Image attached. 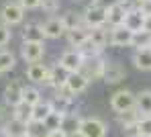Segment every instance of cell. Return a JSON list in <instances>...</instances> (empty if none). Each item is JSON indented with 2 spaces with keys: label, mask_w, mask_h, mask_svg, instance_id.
I'll use <instances>...</instances> for the list:
<instances>
[{
  "label": "cell",
  "mask_w": 151,
  "mask_h": 137,
  "mask_svg": "<svg viewBox=\"0 0 151 137\" xmlns=\"http://www.w3.org/2000/svg\"><path fill=\"white\" fill-rule=\"evenodd\" d=\"M106 19H108V10L102 8L98 4H90L84 12H82V21L88 29L94 27H106Z\"/></svg>",
  "instance_id": "obj_1"
},
{
  "label": "cell",
  "mask_w": 151,
  "mask_h": 137,
  "mask_svg": "<svg viewBox=\"0 0 151 137\" xmlns=\"http://www.w3.org/2000/svg\"><path fill=\"white\" fill-rule=\"evenodd\" d=\"M104 63H106V59H104L102 55H98V57H88V59H84V63H82V68H80L78 72H82V74L86 76V80H88V82L102 80Z\"/></svg>",
  "instance_id": "obj_2"
},
{
  "label": "cell",
  "mask_w": 151,
  "mask_h": 137,
  "mask_svg": "<svg viewBox=\"0 0 151 137\" xmlns=\"http://www.w3.org/2000/svg\"><path fill=\"white\" fill-rule=\"evenodd\" d=\"M106 123L96 119V117H88V119H82V125H80V131L78 137H106Z\"/></svg>",
  "instance_id": "obj_3"
},
{
  "label": "cell",
  "mask_w": 151,
  "mask_h": 137,
  "mask_svg": "<svg viewBox=\"0 0 151 137\" xmlns=\"http://www.w3.org/2000/svg\"><path fill=\"white\" fill-rule=\"evenodd\" d=\"M125 78H127L125 66H123L121 61H116V59H110V61L106 59L104 72H102V80L106 84H110V86H114V84H121Z\"/></svg>",
  "instance_id": "obj_4"
},
{
  "label": "cell",
  "mask_w": 151,
  "mask_h": 137,
  "mask_svg": "<svg viewBox=\"0 0 151 137\" xmlns=\"http://www.w3.org/2000/svg\"><path fill=\"white\" fill-rule=\"evenodd\" d=\"M133 107H135V92H131L127 88L116 90L110 96V109L114 110V112H125V110L133 109Z\"/></svg>",
  "instance_id": "obj_5"
},
{
  "label": "cell",
  "mask_w": 151,
  "mask_h": 137,
  "mask_svg": "<svg viewBox=\"0 0 151 137\" xmlns=\"http://www.w3.org/2000/svg\"><path fill=\"white\" fill-rule=\"evenodd\" d=\"M0 19H2V23L8 25V27L19 25V23H23V19H25V8H23L19 2H6V4L2 6V10H0Z\"/></svg>",
  "instance_id": "obj_6"
},
{
  "label": "cell",
  "mask_w": 151,
  "mask_h": 137,
  "mask_svg": "<svg viewBox=\"0 0 151 137\" xmlns=\"http://www.w3.org/2000/svg\"><path fill=\"white\" fill-rule=\"evenodd\" d=\"M21 55H23V59H25L27 63L41 61L43 55H45V43L43 41H23Z\"/></svg>",
  "instance_id": "obj_7"
},
{
  "label": "cell",
  "mask_w": 151,
  "mask_h": 137,
  "mask_svg": "<svg viewBox=\"0 0 151 137\" xmlns=\"http://www.w3.org/2000/svg\"><path fill=\"white\" fill-rule=\"evenodd\" d=\"M133 41V31H129L125 25L108 29V45L112 47H131Z\"/></svg>",
  "instance_id": "obj_8"
},
{
  "label": "cell",
  "mask_w": 151,
  "mask_h": 137,
  "mask_svg": "<svg viewBox=\"0 0 151 137\" xmlns=\"http://www.w3.org/2000/svg\"><path fill=\"white\" fill-rule=\"evenodd\" d=\"M41 27H43V33H45L47 39H59V37H63L65 31H68L61 17H49Z\"/></svg>",
  "instance_id": "obj_9"
},
{
  "label": "cell",
  "mask_w": 151,
  "mask_h": 137,
  "mask_svg": "<svg viewBox=\"0 0 151 137\" xmlns=\"http://www.w3.org/2000/svg\"><path fill=\"white\" fill-rule=\"evenodd\" d=\"M57 63H61L68 72H78L82 68V63H84V55L80 53L78 49H65L63 53L59 55Z\"/></svg>",
  "instance_id": "obj_10"
},
{
  "label": "cell",
  "mask_w": 151,
  "mask_h": 137,
  "mask_svg": "<svg viewBox=\"0 0 151 137\" xmlns=\"http://www.w3.org/2000/svg\"><path fill=\"white\" fill-rule=\"evenodd\" d=\"M23 90H25V86L19 82V80L8 82L6 88H4V102L8 107H17L19 102H23Z\"/></svg>",
  "instance_id": "obj_11"
},
{
  "label": "cell",
  "mask_w": 151,
  "mask_h": 137,
  "mask_svg": "<svg viewBox=\"0 0 151 137\" xmlns=\"http://www.w3.org/2000/svg\"><path fill=\"white\" fill-rule=\"evenodd\" d=\"M80 125H82V117H80V115H76V112H65L59 131H63L65 137H74V135H78V131H80Z\"/></svg>",
  "instance_id": "obj_12"
},
{
  "label": "cell",
  "mask_w": 151,
  "mask_h": 137,
  "mask_svg": "<svg viewBox=\"0 0 151 137\" xmlns=\"http://www.w3.org/2000/svg\"><path fill=\"white\" fill-rule=\"evenodd\" d=\"M68 76H70V72L61 66V63H55L53 68H49V76H47V86L51 88H59V86H63V84L68 82Z\"/></svg>",
  "instance_id": "obj_13"
},
{
  "label": "cell",
  "mask_w": 151,
  "mask_h": 137,
  "mask_svg": "<svg viewBox=\"0 0 151 137\" xmlns=\"http://www.w3.org/2000/svg\"><path fill=\"white\" fill-rule=\"evenodd\" d=\"M47 76H49V68H47L45 63H39V61L29 63V68H27V78H29L31 82L45 84L47 82Z\"/></svg>",
  "instance_id": "obj_14"
},
{
  "label": "cell",
  "mask_w": 151,
  "mask_h": 137,
  "mask_svg": "<svg viewBox=\"0 0 151 137\" xmlns=\"http://www.w3.org/2000/svg\"><path fill=\"white\" fill-rule=\"evenodd\" d=\"M133 66L141 72H151V47H141L133 51Z\"/></svg>",
  "instance_id": "obj_15"
},
{
  "label": "cell",
  "mask_w": 151,
  "mask_h": 137,
  "mask_svg": "<svg viewBox=\"0 0 151 137\" xmlns=\"http://www.w3.org/2000/svg\"><path fill=\"white\" fill-rule=\"evenodd\" d=\"M143 21H145V14L139 10V8H133V10H127L125 14V25L129 31L137 33V31H143Z\"/></svg>",
  "instance_id": "obj_16"
},
{
  "label": "cell",
  "mask_w": 151,
  "mask_h": 137,
  "mask_svg": "<svg viewBox=\"0 0 151 137\" xmlns=\"http://www.w3.org/2000/svg\"><path fill=\"white\" fill-rule=\"evenodd\" d=\"M88 80H86V76L82 74V72H70V76H68V82L65 86L74 92L76 96L78 94H82V92H86V88H88Z\"/></svg>",
  "instance_id": "obj_17"
},
{
  "label": "cell",
  "mask_w": 151,
  "mask_h": 137,
  "mask_svg": "<svg viewBox=\"0 0 151 137\" xmlns=\"http://www.w3.org/2000/svg\"><path fill=\"white\" fill-rule=\"evenodd\" d=\"M88 31L90 29L88 27H74V29H68L65 31V39H68V43H70V47H74V49H78L86 39H88Z\"/></svg>",
  "instance_id": "obj_18"
},
{
  "label": "cell",
  "mask_w": 151,
  "mask_h": 137,
  "mask_svg": "<svg viewBox=\"0 0 151 137\" xmlns=\"http://www.w3.org/2000/svg\"><path fill=\"white\" fill-rule=\"evenodd\" d=\"M4 135L6 137H29V133H27V123L14 119V117L8 119L4 123Z\"/></svg>",
  "instance_id": "obj_19"
},
{
  "label": "cell",
  "mask_w": 151,
  "mask_h": 137,
  "mask_svg": "<svg viewBox=\"0 0 151 137\" xmlns=\"http://www.w3.org/2000/svg\"><path fill=\"white\" fill-rule=\"evenodd\" d=\"M135 109L141 117L151 115V90H141L139 94H135Z\"/></svg>",
  "instance_id": "obj_20"
},
{
  "label": "cell",
  "mask_w": 151,
  "mask_h": 137,
  "mask_svg": "<svg viewBox=\"0 0 151 137\" xmlns=\"http://www.w3.org/2000/svg\"><path fill=\"white\" fill-rule=\"evenodd\" d=\"M125 6L119 2V4H114L112 8H108V19H106V25H110V27H121L123 23H125Z\"/></svg>",
  "instance_id": "obj_21"
},
{
  "label": "cell",
  "mask_w": 151,
  "mask_h": 137,
  "mask_svg": "<svg viewBox=\"0 0 151 137\" xmlns=\"http://www.w3.org/2000/svg\"><path fill=\"white\" fill-rule=\"evenodd\" d=\"M45 33L39 23H29L23 31V41H45Z\"/></svg>",
  "instance_id": "obj_22"
},
{
  "label": "cell",
  "mask_w": 151,
  "mask_h": 137,
  "mask_svg": "<svg viewBox=\"0 0 151 137\" xmlns=\"http://www.w3.org/2000/svg\"><path fill=\"white\" fill-rule=\"evenodd\" d=\"M78 51L84 55V59H88V57H98V55H102V51H104V49H102V47H98V45H96V43L88 37V39H86V41L78 47Z\"/></svg>",
  "instance_id": "obj_23"
},
{
  "label": "cell",
  "mask_w": 151,
  "mask_h": 137,
  "mask_svg": "<svg viewBox=\"0 0 151 137\" xmlns=\"http://www.w3.org/2000/svg\"><path fill=\"white\" fill-rule=\"evenodd\" d=\"M88 37L98 45V47H106L108 45V29L106 27H94V29H90L88 31Z\"/></svg>",
  "instance_id": "obj_24"
},
{
  "label": "cell",
  "mask_w": 151,
  "mask_h": 137,
  "mask_svg": "<svg viewBox=\"0 0 151 137\" xmlns=\"http://www.w3.org/2000/svg\"><path fill=\"white\" fill-rule=\"evenodd\" d=\"M53 110L49 100H41V102H37L35 107H33V121H45L47 117H49V112Z\"/></svg>",
  "instance_id": "obj_25"
},
{
  "label": "cell",
  "mask_w": 151,
  "mask_h": 137,
  "mask_svg": "<svg viewBox=\"0 0 151 137\" xmlns=\"http://www.w3.org/2000/svg\"><path fill=\"white\" fill-rule=\"evenodd\" d=\"M27 133H29V137H45L47 133H49V129L45 127V123L43 121H29L27 123Z\"/></svg>",
  "instance_id": "obj_26"
},
{
  "label": "cell",
  "mask_w": 151,
  "mask_h": 137,
  "mask_svg": "<svg viewBox=\"0 0 151 137\" xmlns=\"http://www.w3.org/2000/svg\"><path fill=\"white\" fill-rule=\"evenodd\" d=\"M14 112H12V117L14 119H19V121H25L29 123L31 119H33V107L31 105H27V102H19L17 107H12Z\"/></svg>",
  "instance_id": "obj_27"
},
{
  "label": "cell",
  "mask_w": 151,
  "mask_h": 137,
  "mask_svg": "<svg viewBox=\"0 0 151 137\" xmlns=\"http://www.w3.org/2000/svg\"><path fill=\"white\" fill-rule=\"evenodd\" d=\"M41 100H43V98H41L39 88H35V86H25V90H23V102L31 105V107H35V105L41 102Z\"/></svg>",
  "instance_id": "obj_28"
},
{
  "label": "cell",
  "mask_w": 151,
  "mask_h": 137,
  "mask_svg": "<svg viewBox=\"0 0 151 137\" xmlns=\"http://www.w3.org/2000/svg\"><path fill=\"white\" fill-rule=\"evenodd\" d=\"M17 66V57L12 51H0V72H10Z\"/></svg>",
  "instance_id": "obj_29"
},
{
  "label": "cell",
  "mask_w": 151,
  "mask_h": 137,
  "mask_svg": "<svg viewBox=\"0 0 151 137\" xmlns=\"http://www.w3.org/2000/svg\"><path fill=\"white\" fill-rule=\"evenodd\" d=\"M63 115L65 112H59V110H51L49 117L43 121L45 123V127L49 129V131H57L59 127H61V121H63Z\"/></svg>",
  "instance_id": "obj_30"
},
{
  "label": "cell",
  "mask_w": 151,
  "mask_h": 137,
  "mask_svg": "<svg viewBox=\"0 0 151 137\" xmlns=\"http://www.w3.org/2000/svg\"><path fill=\"white\" fill-rule=\"evenodd\" d=\"M116 119H119L121 125H129V123H137L141 119V115H139V110L133 107V109L125 110V112H116Z\"/></svg>",
  "instance_id": "obj_31"
},
{
  "label": "cell",
  "mask_w": 151,
  "mask_h": 137,
  "mask_svg": "<svg viewBox=\"0 0 151 137\" xmlns=\"http://www.w3.org/2000/svg\"><path fill=\"white\" fill-rule=\"evenodd\" d=\"M131 47H133V49L151 47V45H149V33H145V31H137V33H133V41H131Z\"/></svg>",
  "instance_id": "obj_32"
},
{
  "label": "cell",
  "mask_w": 151,
  "mask_h": 137,
  "mask_svg": "<svg viewBox=\"0 0 151 137\" xmlns=\"http://www.w3.org/2000/svg\"><path fill=\"white\" fill-rule=\"evenodd\" d=\"M53 110H59V112H70V107L74 100H68V98H61V96H53V100H49Z\"/></svg>",
  "instance_id": "obj_33"
},
{
  "label": "cell",
  "mask_w": 151,
  "mask_h": 137,
  "mask_svg": "<svg viewBox=\"0 0 151 137\" xmlns=\"http://www.w3.org/2000/svg\"><path fill=\"white\" fill-rule=\"evenodd\" d=\"M45 14H55V12H59V8H61V2L59 0H41V6H39Z\"/></svg>",
  "instance_id": "obj_34"
},
{
  "label": "cell",
  "mask_w": 151,
  "mask_h": 137,
  "mask_svg": "<svg viewBox=\"0 0 151 137\" xmlns=\"http://www.w3.org/2000/svg\"><path fill=\"white\" fill-rule=\"evenodd\" d=\"M123 133H125V137H139V135H141L139 121H137V123H129V125H123Z\"/></svg>",
  "instance_id": "obj_35"
},
{
  "label": "cell",
  "mask_w": 151,
  "mask_h": 137,
  "mask_svg": "<svg viewBox=\"0 0 151 137\" xmlns=\"http://www.w3.org/2000/svg\"><path fill=\"white\" fill-rule=\"evenodd\" d=\"M10 37H12V33H10V27H8V25H4V23H0V47L8 45Z\"/></svg>",
  "instance_id": "obj_36"
},
{
  "label": "cell",
  "mask_w": 151,
  "mask_h": 137,
  "mask_svg": "<svg viewBox=\"0 0 151 137\" xmlns=\"http://www.w3.org/2000/svg\"><path fill=\"white\" fill-rule=\"evenodd\" d=\"M139 129L143 135H151V115H145L139 119Z\"/></svg>",
  "instance_id": "obj_37"
},
{
  "label": "cell",
  "mask_w": 151,
  "mask_h": 137,
  "mask_svg": "<svg viewBox=\"0 0 151 137\" xmlns=\"http://www.w3.org/2000/svg\"><path fill=\"white\" fill-rule=\"evenodd\" d=\"M55 96H61V98H68V100H74L76 98V94L63 84V86H59V88H55Z\"/></svg>",
  "instance_id": "obj_38"
},
{
  "label": "cell",
  "mask_w": 151,
  "mask_h": 137,
  "mask_svg": "<svg viewBox=\"0 0 151 137\" xmlns=\"http://www.w3.org/2000/svg\"><path fill=\"white\" fill-rule=\"evenodd\" d=\"M25 10H35V8H39L41 6V0H17Z\"/></svg>",
  "instance_id": "obj_39"
},
{
  "label": "cell",
  "mask_w": 151,
  "mask_h": 137,
  "mask_svg": "<svg viewBox=\"0 0 151 137\" xmlns=\"http://www.w3.org/2000/svg\"><path fill=\"white\" fill-rule=\"evenodd\" d=\"M121 0H92V4H98V6H102V8H112L114 4H119Z\"/></svg>",
  "instance_id": "obj_40"
},
{
  "label": "cell",
  "mask_w": 151,
  "mask_h": 137,
  "mask_svg": "<svg viewBox=\"0 0 151 137\" xmlns=\"http://www.w3.org/2000/svg\"><path fill=\"white\" fill-rule=\"evenodd\" d=\"M137 8H139V10H141L145 17H149V14H151V0H143V2H141Z\"/></svg>",
  "instance_id": "obj_41"
},
{
  "label": "cell",
  "mask_w": 151,
  "mask_h": 137,
  "mask_svg": "<svg viewBox=\"0 0 151 137\" xmlns=\"http://www.w3.org/2000/svg\"><path fill=\"white\" fill-rule=\"evenodd\" d=\"M143 31L151 35V14H149V17H145V21H143Z\"/></svg>",
  "instance_id": "obj_42"
},
{
  "label": "cell",
  "mask_w": 151,
  "mask_h": 137,
  "mask_svg": "<svg viewBox=\"0 0 151 137\" xmlns=\"http://www.w3.org/2000/svg\"><path fill=\"white\" fill-rule=\"evenodd\" d=\"M45 137H65V133L57 129V131H49V133H47V135H45Z\"/></svg>",
  "instance_id": "obj_43"
},
{
  "label": "cell",
  "mask_w": 151,
  "mask_h": 137,
  "mask_svg": "<svg viewBox=\"0 0 151 137\" xmlns=\"http://www.w3.org/2000/svg\"><path fill=\"white\" fill-rule=\"evenodd\" d=\"M135 2H137V6H139V4H141V2H143V0H135Z\"/></svg>",
  "instance_id": "obj_44"
},
{
  "label": "cell",
  "mask_w": 151,
  "mask_h": 137,
  "mask_svg": "<svg viewBox=\"0 0 151 137\" xmlns=\"http://www.w3.org/2000/svg\"><path fill=\"white\" fill-rule=\"evenodd\" d=\"M139 137H151V135H143V133H141V135H139Z\"/></svg>",
  "instance_id": "obj_45"
},
{
  "label": "cell",
  "mask_w": 151,
  "mask_h": 137,
  "mask_svg": "<svg viewBox=\"0 0 151 137\" xmlns=\"http://www.w3.org/2000/svg\"><path fill=\"white\" fill-rule=\"evenodd\" d=\"M149 45H151V35H149Z\"/></svg>",
  "instance_id": "obj_46"
},
{
  "label": "cell",
  "mask_w": 151,
  "mask_h": 137,
  "mask_svg": "<svg viewBox=\"0 0 151 137\" xmlns=\"http://www.w3.org/2000/svg\"><path fill=\"white\" fill-rule=\"evenodd\" d=\"M76 2H82V0H76Z\"/></svg>",
  "instance_id": "obj_47"
},
{
  "label": "cell",
  "mask_w": 151,
  "mask_h": 137,
  "mask_svg": "<svg viewBox=\"0 0 151 137\" xmlns=\"http://www.w3.org/2000/svg\"><path fill=\"white\" fill-rule=\"evenodd\" d=\"M0 74H2V72H0Z\"/></svg>",
  "instance_id": "obj_48"
}]
</instances>
